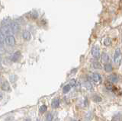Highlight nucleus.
I'll use <instances>...</instances> for the list:
<instances>
[{"instance_id": "13", "label": "nucleus", "mask_w": 122, "mask_h": 121, "mask_svg": "<svg viewBox=\"0 0 122 121\" xmlns=\"http://www.w3.org/2000/svg\"><path fill=\"white\" fill-rule=\"evenodd\" d=\"M52 107L53 108H57V107H59V106H60V101L58 99H54L53 101H52Z\"/></svg>"}, {"instance_id": "3", "label": "nucleus", "mask_w": 122, "mask_h": 121, "mask_svg": "<svg viewBox=\"0 0 122 121\" xmlns=\"http://www.w3.org/2000/svg\"><path fill=\"white\" fill-rule=\"evenodd\" d=\"M121 49L120 48L116 49L115 53H114V61L115 63H117V64L121 63Z\"/></svg>"}, {"instance_id": "2", "label": "nucleus", "mask_w": 122, "mask_h": 121, "mask_svg": "<svg viewBox=\"0 0 122 121\" xmlns=\"http://www.w3.org/2000/svg\"><path fill=\"white\" fill-rule=\"evenodd\" d=\"M5 42L8 46L12 47L15 45L16 40H15V38L13 35H8V36H5Z\"/></svg>"}, {"instance_id": "26", "label": "nucleus", "mask_w": 122, "mask_h": 121, "mask_svg": "<svg viewBox=\"0 0 122 121\" xmlns=\"http://www.w3.org/2000/svg\"><path fill=\"white\" fill-rule=\"evenodd\" d=\"M2 62V57H1V56H0V63Z\"/></svg>"}, {"instance_id": "22", "label": "nucleus", "mask_w": 122, "mask_h": 121, "mask_svg": "<svg viewBox=\"0 0 122 121\" xmlns=\"http://www.w3.org/2000/svg\"><path fill=\"white\" fill-rule=\"evenodd\" d=\"M110 44H111V40L109 38L105 39V40H104V44L105 45V46H108V45H110Z\"/></svg>"}, {"instance_id": "12", "label": "nucleus", "mask_w": 122, "mask_h": 121, "mask_svg": "<svg viewBox=\"0 0 122 121\" xmlns=\"http://www.w3.org/2000/svg\"><path fill=\"white\" fill-rule=\"evenodd\" d=\"M104 69L107 73H110V72L112 71L113 68H112V66L111 65L110 63H105V65L104 66Z\"/></svg>"}, {"instance_id": "23", "label": "nucleus", "mask_w": 122, "mask_h": 121, "mask_svg": "<svg viewBox=\"0 0 122 121\" xmlns=\"http://www.w3.org/2000/svg\"><path fill=\"white\" fill-rule=\"evenodd\" d=\"M106 87H107V88L109 89V90L112 89V88H113V86H112V84H111V82H107L106 83Z\"/></svg>"}, {"instance_id": "9", "label": "nucleus", "mask_w": 122, "mask_h": 121, "mask_svg": "<svg viewBox=\"0 0 122 121\" xmlns=\"http://www.w3.org/2000/svg\"><path fill=\"white\" fill-rule=\"evenodd\" d=\"M101 59H102V62L104 63H107L109 62V56L106 53H103L101 55Z\"/></svg>"}, {"instance_id": "10", "label": "nucleus", "mask_w": 122, "mask_h": 121, "mask_svg": "<svg viewBox=\"0 0 122 121\" xmlns=\"http://www.w3.org/2000/svg\"><path fill=\"white\" fill-rule=\"evenodd\" d=\"M19 56H20V52L19 51H16L15 53H14L13 55L11 56V59L12 62H17L18 59H19Z\"/></svg>"}, {"instance_id": "27", "label": "nucleus", "mask_w": 122, "mask_h": 121, "mask_svg": "<svg viewBox=\"0 0 122 121\" xmlns=\"http://www.w3.org/2000/svg\"><path fill=\"white\" fill-rule=\"evenodd\" d=\"M55 121H59V120H58V119H56V120Z\"/></svg>"}, {"instance_id": "1", "label": "nucleus", "mask_w": 122, "mask_h": 121, "mask_svg": "<svg viewBox=\"0 0 122 121\" xmlns=\"http://www.w3.org/2000/svg\"><path fill=\"white\" fill-rule=\"evenodd\" d=\"M0 31H1L4 35L8 36V35H12V34L14 33L13 31L11 30V27L9 24H4L0 28Z\"/></svg>"}, {"instance_id": "20", "label": "nucleus", "mask_w": 122, "mask_h": 121, "mask_svg": "<svg viewBox=\"0 0 122 121\" xmlns=\"http://www.w3.org/2000/svg\"><path fill=\"white\" fill-rule=\"evenodd\" d=\"M53 120V115L51 113H48L47 115V117H46V121H52Z\"/></svg>"}, {"instance_id": "28", "label": "nucleus", "mask_w": 122, "mask_h": 121, "mask_svg": "<svg viewBox=\"0 0 122 121\" xmlns=\"http://www.w3.org/2000/svg\"><path fill=\"white\" fill-rule=\"evenodd\" d=\"M72 121H77V120H72Z\"/></svg>"}, {"instance_id": "24", "label": "nucleus", "mask_w": 122, "mask_h": 121, "mask_svg": "<svg viewBox=\"0 0 122 121\" xmlns=\"http://www.w3.org/2000/svg\"><path fill=\"white\" fill-rule=\"evenodd\" d=\"M86 88H87L88 89H89V90H91V89H92V85L89 84V82H86Z\"/></svg>"}, {"instance_id": "18", "label": "nucleus", "mask_w": 122, "mask_h": 121, "mask_svg": "<svg viewBox=\"0 0 122 121\" xmlns=\"http://www.w3.org/2000/svg\"><path fill=\"white\" fill-rule=\"evenodd\" d=\"M47 106H46V105H42L41 107H40L39 111H40L41 113H44L46 111H47Z\"/></svg>"}, {"instance_id": "21", "label": "nucleus", "mask_w": 122, "mask_h": 121, "mask_svg": "<svg viewBox=\"0 0 122 121\" xmlns=\"http://www.w3.org/2000/svg\"><path fill=\"white\" fill-rule=\"evenodd\" d=\"M93 100H94V101H95V102H99V101H102V98H101L100 97H98V95H95V96L93 97Z\"/></svg>"}, {"instance_id": "6", "label": "nucleus", "mask_w": 122, "mask_h": 121, "mask_svg": "<svg viewBox=\"0 0 122 121\" xmlns=\"http://www.w3.org/2000/svg\"><path fill=\"white\" fill-rule=\"evenodd\" d=\"M91 80L95 83H100L102 81V77L98 73H93L91 77Z\"/></svg>"}, {"instance_id": "11", "label": "nucleus", "mask_w": 122, "mask_h": 121, "mask_svg": "<svg viewBox=\"0 0 122 121\" xmlns=\"http://www.w3.org/2000/svg\"><path fill=\"white\" fill-rule=\"evenodd\" d=\"M108 80L110 81V82H112V83H116L118 81V77L117 75L112 74L108 76Z\"/></svg>"}, {"instance_id": "7", "label": "nucleus", "mask_w": 122, "mask_h": 121, "mask_svg": "<svg viewBox=\"0 0 122 121\" xmlns=\"http://www.w3.org/2000/svg\"><path fill=\"white\" fill-rule=\"evenodd\" d=\"M1 88L3 90V91H5V92H11V87H10V85H9V83L7 81L5 82H4L2 85H1Z\"/></svg>"}, {"instance_id": "5", "label": "nucleus", "mask_w": 122, "mask_h": 121, "mask_svg": "<svg viewBox=\"0 0 122 121\" xmlns=\"http://www.w3.org/2000/svg\"><path fill=\"white\" fill-rule=\"evenodd\" d=\"M9 25H10L11 30L13 31V32L17 31L20 28V24H19V23H18L17 21H14L12 22H10Z\"/></svg>"}, {"instance_id": "16", "label": "nucleus", "mask_w": 122, "mask_h": 121, "mask_svg": "<svg viewBox=\"0 0 122 121\" xmlns=\"http://www.w3.org/2000/svg\"><path fill=\"white\" fill-rule=\"evenodd\" d=\"M92 119V112H89L86 116V121H91Z\"/></svg>"}, {"instance_id": "15", "label": "nucleus", "mask_w": 122, "mask_h": 121, "mask_svg": "<svg viewBox=\"0 0 122 121\" xmlns=\"http://www.w3.org/2000/svg\"><path fill=\"white\" fill-rule=\"evenodd\" d=\"M5 35L0 31V46H1L2 44L5 43Z\"/></svg>"}, {"instance_id": "14", "label": "nucleus", "mask_w": 122, "mask_h": 121, "mask_svg": "<svg viewBox=\"0 0 122 121\" xmlns=\"http://www.w3.org/2000/svg\"><path fill=\"white\" fill-rule=\"evenodd\" d=\"M70 88H71V86L70 85H67L66 86H64V88H63V92L64 94H66L70 91Z\"/></svg>"}, {"instance_id": "8", "label": "nucleus", "mask_w": 122, "mask_h": 121, "mask_svg": "<svg viewBox=\"0 0 122 121\" xmlns=\"http://www.w3.org/2000/svg\"><path fill=\"white\" fill-rule=\"evenodd\" d=\"M22 37L25 40H30L31 38V35L28 31H24L22 33Z\"/></svg>"}, {"instance_id": "19", "label": "nucleus", "mask_w": 122, "mask_h": 121, "mask_svg": "<svg viewBox=\"0 0 122 121\" xmlns=\"http://www.w3.org/2000/svg\"><path fill=\"white\" fill-rule=\"evenodd\" d=\"M76 85H77V82H76V79H71L70 82V85L72 87H75Z\"/></svg>"}, {"instance_id": "17", "label": "nucleus", "mask_w": 122, "mask_h": 121, "mask_svg": "<svg viewBox=\"0 0 122 121\" xmlns=\"http://www.w3.org/2000/svg\"><path fill=\"white\" fill-rule=\"evenodd\" d=\"M93 67L95 69H101L102 66H101V64L98 63V62H94L93 63Z\"/></svg>"}, {"instance_id": "25", "label": "nucleus", "mask_w": 122, "mask_h": 121, "mask_svg": "<svg viewBox=\"0 0 122 121\" xmlns=\"http://www.w3.org/2000/svg\"><path fill=\"white\" fill-rule=\"evenodd\" d=\"M2 98V93H0V100H1Z\"/></svg>"}, {"instance_id": "4", "label": "nucleus", "mask_w": 122, "mask_h": 121, "mask_svg": "<svg viewBox=\"0 0 122 121\" xmlns=\"http://www.w3.org/2000/svg\"><path fill=\"white\" fill-rule=\"evenodd\" d=\"M92 55L94 58L98 59L100 57V51H99V48L97 47H94L92 49Z\"/></svg>"}]
</instances>
